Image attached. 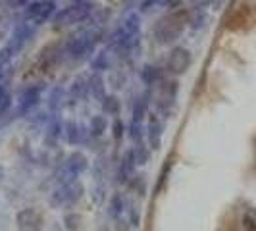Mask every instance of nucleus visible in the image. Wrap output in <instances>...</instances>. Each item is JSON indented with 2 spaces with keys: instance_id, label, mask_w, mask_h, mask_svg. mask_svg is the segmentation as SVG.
Listing matches in <instances>:
<instances>
[{
  "instance_id": "f257e3e1",
  "label": "nucleus",
  "mask_w": 256,
  "mask_h": 231,
  "mask_svg": "<svg viewBox=\"0 0 256 231\" xmlns=\"http://www.w3.org/2000/svg\"><path fill=\"white\" fill-rule=\"evenodd\" d=\"M33 33H35V26L29 24V22H22V24H18V26L14 27L10 40H8L6 46L0 50V64L4 66L6 62H10L14 56L31 40Z\"/></svg>"
},
{
  "instance_id": "f03ea898",
  "label": "nucleus",
  "mask_w": 256,
  "mask_h": 231,
  "mask_svg": "<svg viewBox=\"0 0 256 231\" xmlns=\"http://www.w3.org/2000/svg\"><path fill=\"white\" fill-rule=\"evenodd\" d=\"M96 37L98 35L94 31H85V33H79L76 37H70V40L66 42V54L74 60L89 58L96 46V40H98Z\"/></svg>"
},
{
  "instance_id": "7ed1b4c3",
  "label": "nucleus",
  "mask_w": 256,
  "mask_h": 231,
  "mask_svg": "<svg viewBox=\"0 0 256 231\" xmlns=\"http://www.w3.org/2000/svg\"><path fill=\"white\" fill-rule=\"evenodd\" d=\"M92 14V8L89 6V2H81V4H74V6H68V8H62L54 14V26L56 27H68L74 26V24H81L85 22L87 18H90Z\"/></svg>"
},
{
  "instance_id": "20e7f679",
  "label": "nucleus",
  "mask_w": 256,
  "mask_h": 231,
  "mask_svg": "<svg viewBox=\"0 0 256 231\" xmlns=\"http://www.w3.org/2000/svg\"><path fill=\"white\" fill-rule=\"evenodd\" d=\"M56 14V4L54 0H35L31 4H27L26 8V20L33 26H42L44 22H48Z\"/></svg>"
},
{
  "instance_id": "39448f33",
  "label": "nucleus",
  "mask_w": 256,
  "mask_h": 231,
  "mask_svg": "<svg viewBox=\"0 0 256 231\" xmlns=\"http://www.w3.org/2000/svg\"><path fill=\"white\" fill-rule=\"evenodd\" d=\"M42 92H44V87H42V85H29L27 89L22 90L20 96H18V108H16L18 116L31 114V112L37 108V104L40 102Z\"/></svg>"
},
{
  "instance_id": "423d86ee",
  "label": "nucleus",
  "mask_w": 256,
  "mask_h": 231,
  "mask_svg": "<svg viewBox=\"0 0 256 231\" xmlns=\"http://www.w3.org/2000/svg\"><path fill=\"white\" fill-rule=\"evenodd\" d=\"M183 26H185L183 20H180L178 14H174V16H170L166 20H160V22H158L156 37H158V40H160L162 44H168V42H172V40H176V38L180 37Z\"/></svg>"
},
{
  "instance_id": "0eeeda50",
  "label": "nucleus",
  "mask_w": 256,
  "mask_h": 231,
  "mask_svg": "<svg viewBox=\"0 0 256 231\" xmlns=\"http://www.w3.org/2000/svg\"><path fill=\"white\" fill-rule=\"evenodd\" d=\"M191 62H192L191 52L187 50L185 46H176L174 50L170 52V56H168V60H166L168 74H172V76H181V74H185V72L191 68Z\"/></svg>"
},
{
  "instance_id": "6e6552de",
  "label": "nucleus",
  "mask_w": 256,
  "mask_h": 231,
  "mask_svg": "<svg viewBox=\"0 0 256 231\" xmlns=\"http://www.w3.org/2000/svg\"><path fill=\"white\" fill-rule=\"evenodd\" d=\"M16 224L20 231H42V214L37 208H24L18 212Z\"/></svg>"
},
{
  "instance_id": "1a4fd4ad",
  "label": "nucleus",
  "mask_w": 256,
  "mask_h": 231,
  "mask_svg": "<svg viewBox=\"0 0 256 231\" xmlns=\"http://www.w3.org/2000/svg\"><path fill=\"white\" fill-rule=\"evenodd\" d=\"M146 139H148V146L150 150H160L162 146V133H164V126L158 114L148 116V124H146Z\"/></svg>"
},
{
  "instance_id": "9d476101",
  "label": "nucleus",
  "mask_w": 256,
  "mask_h": 231,
  "mask_svg": "<svg viewBox=\"0 0 256 231\" xmlns=\"http://www.w3.org/2000/svg\"><path fill=\"white\" fill-rule=\"evenodd\" d=\"M64 137L72 146H77L81 142H87L89 129L85 128V126H81V124H77V122H74V120H70V122L64 124Z\"/></svg>"
},
{
  "instance_id": "9b49d317",
  "label": "nucleus",
  "mask_w": 256,
  "mask_h": 231,
  "mask_svg": "<svg viewBox=\"0 0 256 231\" xmlns=\"http://www.w3.org/2000/svg\"><path fill=\"white\" fill-rule=\"evenodd\" d=\"M135 168H137V160H135V152L133 148L126 150V154L120 160V168H118V181L120 183H128L133 176H135Z\"/></svg>"
},
{
  "instance_id": "f8f14e48",
  "label": "nucleus",
  "mask_w": 256,
  "mask_h": 231,
  "mask_svg": "<svg viewBox=\"0 0 256 231\" xmlns=\"http://www.w3.org/2000/svg\"><path fill=\"white\" fill-rule=\"evenodd\" d=\"M64 168L74 176V178H79V176L89 168V160H87V156H85L83 152L76 150V152H72L68 158H66Z\"/></svg>"
},
{
  "instance_id": "ddd939ff",
  "label": "nucleus",
  "mask_w": 256,
  "mask_h": 231,
  "mask_svg": "<svg viewBox=\"0 0 256 231\" xmlns=\"http://www.w3.org/2000/svg\"><path fill=\"white\" fill-rule=\"evenodd\" d=\"M66 98H68V92H66L62 87H54L50 89L48 96H46V106H48V112L52 114H58L66 104Z\"/></svg>"
},
{
  "instance_id": "4468645a",
  "label": "nucleus",
  "mask_w": 256,
  "mask_h": 231,
  "mask_svg": "<svg viewBox=\"0 0 256 231\" xmlns=\"http://www.w3.org/2000/svg\"><path fill=\"white\" fill-rule=\"evenodd\" d=\"M64 189H66V206H76L81 200L83 192H85V187H83V183L79 180L66 183Z\"/></svg>"
},
{
  "instance_id": "2eb2a0df",
  "label": "nucleus",
  "mask_w": 256,
  "mask_h": 231,
  "mask_svg": "<svg viewBox=\"0 0 256 231\" xmlns=\"http://www.w3.org/2000/svg\"><path fill=\"white\" fill-rule=\"evenodd\" d=\"M89 83V94L96 100H102L106 96V81H104L102 74H92V76L87 79Z\"/></svg>"
},
{
  "instance_id": "dca6fc26",
  "label": "nucleus",
  "mask_w": 256,
  "mask_h": 231,
  "mask_svg": "<svg viewBox=\"0 0 256 231\" xmlns=\"http://www.w3.org/2000/svg\"><path fill=\"white\" fill-rule=\"evenodd\" d=\"M89 94V83H87V79H76L74 83H72V89H70V94H68V100L70 104H77L81 98H85Z\"/></svg>"
},
{
  "instance_id": "f3484780",
  "label": "nucleus",
  "mask_w": 256,
  "mask_h": 231,
  "mask_svg": "<svg viewBox=\"0 0 256 231\" xmlns=\"http://www.w3.org/2000/svg\"><path fill=\"white\" fill-rule=\"evenodd\" d=\"M162 79V70L158 66L152 64H144L141 68V81L146 85V87H152L158 81Z\"/></svg>"
},
{
  "instance_id": "a211bd4d",
  "label": "nucleus",
  "mask_w": 256,
  "mask_h": 231,
  "mask_svg": "<svg viewBox=\"0 0 256 231\" xmlns=\"http://www.w3.org/2000/svg\"><path fill=\"white\" fill-rule=\"evenodd\" d=\"M90 70L92 74H102V72H108L110 70V56L106 50H100L96 54H92L90 58Z\"/></svg>"
},
{
  "instance_id": "6ab92c4d",
  "label": "nucleus",
  "mask_w": 256,
  "mask_h": 231,
  "mask_svg": "<svg viewBox=\"0 0 256 231\" xmlns=\"http://www.w3.org/2000/svg\"><path fill=\"white\" fill-rule=\"evenodd\" d=\"M102 112L104 116H112V118H118L120 112H122V102H120V98L116 96V94H106L102 100Z\"/></svg>"
},
{
  "instance_id": "aec40b11",
  "label": "nucleus",
  "mask_w": 256,
  "mask_h": 231,
  "mask_svg": "<svg viewBox=\"0 0 256 231\" xmlns=\"http://www.w3.org/2000/svg\"><path fill=\"white\" fill-rule=\"evenodd\" d=\"M108 129V118L104 114H96L90 118L89 122V133L92 137H102Z\"/></svg>"
},
{
  "instance_id": "412c9836",
  "label": "nucleus",
  "mask_w": 256,
  "mask_h": 231,
  "mask_svg": "<svg viewBox=\"0 0 256 231\" xmlns=\"http://www.w3.org/2000/svg\"><path fill=\"white\" fill-rule=\"evenodd\" d=\"M108 212H110V216L112 218H120L124 212H126V198H124V194L122 192H114L112 196H110V202H108Z\"/></svg>"
},
{
  "instance_id": "4be33fe9",
  "label": "nucleus",
  "mask_w": 256,
  "mask_h": 231,
  "mask_svg": "<svg viewBox=\"0 0 256 231\" xmlns=\"http://www.w3.org/2000/svg\"><path fill=\"white\" fill-rule=\"evenodd\" d=\"M64 133V124H62V120L60 118H52L48 120V124H46V139L50 142H56L60 139V135Z\"/></svg>"
},
{
  "instance_id": "5701e85b",
  "label": "nucleus",
  "mask_w": 256,
  "mask_h": 231,
  "mask_svg": "<svg viewBox=\"0 0 256 231\" xmlns=\"http://www.w3.org/2000/svg\"><path fill=\"white\" fill-rule=\"evenodd\" d=\"M148 112V96L142 94V96H137V100L133 104V114H131V120L135 122H142V118Z\"/></svg>"
},
{
  "instance_id": "b1692460",
  "label": "nucleus",
  "mask_w": 256,
  "mask_h": 231,
  "mask_svg": "<svg viewBox=\"0 0 256 231\" xmlns=\"http://www.w3.org/2000/svg\"><path fill=\"white\" fill-rule=\"evenodd\" d=\"M144 135H146V129L142 128V122L131 120V124H129V137H131V141L135 142V144H137V142H142Z\"/></svg>"
},
{
  "instance_id": "393cba45",
  "label": "nucleus",
  "mask_w": 256,
  "mask_h": 231,
  "mask_svg": "<svg viewBox=\"0 0 256 231\" xmlns=\"http://www.w3.org/2000/svg\"><path fill=\"white\" fill-rule=\"evenodd\" d=\"M133 152H135V160H137V164H146L148 162V156H150V146H146L144 142H137L135 146H133Z\"/></svg>"
},
{
  "instance_id": "a878e982",
  "label": "nucleus",
  "mask_w": 256,
  "mask_h": 231,
  "mask_svg": "<svg viewBox=\"0 0 256 231\" xmlns=\"http://www.w3.org/2000/svg\"><path fill=\"white\" fill-rule=\"evenodd\" d=\"M128 185L135 192H139L141 196H144V194H146V181H144V178H142V176H133V178L128 181Z\"/></svg>"
},
{
  "instance_id": "bb28decb",
  "label": "nucleus",
  "mask_w": 256,
  "mask_h": 231,
  "mask_svg": "<svg viewBox=\"0 0 256 231\" xmlns=\"http://www.w3.org/2000/svg\"><path fill=\"white\" fill-rule=\"evenodd\" d=\"M64 224L68 231H79V228H81V216L76 214V212H68L64 216Z\"/></svg>"
},
{
  "instance_id": "cd10ccee",
  "label": "nucleus",
  "mask_w": 256,
  "mask_h": 231,
  "mask_svg": "<svg viewBox=\"0 0 256 231\" xmlns=\"http://www.w3.org/2000/svg\"><path fill=\"white\" fill-rule=\"evenodd\" d=\"M92 176L94 180L100 181L102 178H106V164H104V158H96L94 164H92Z\"/></svg>"
},
{
  "instance_id": "c85d7f7f",
  "label": "nucleus",
  "mask_w": 256,
  "mask_h": 231,
  "mask_svg": "<svg viewBox=\"0 0 256 231\" xmlns=\"http://www.w3.org/2000/svg\"><path fill=\"white\" fill-rule=\"evenodd\" d=\"M112 135H114L116 141H120V139L126 135V124H124L120 118H114V124H112Z\"/></svg>"
},
{
  "instance_id": "c756f323",
  "label": "nucleus",
  "mask_w": 256,
  "mask_h": 231,
  "mask_svg": "<svg viewBox=\"0 0 256 231\" xmlns=\"http://www.w3.org/2000/svg\"><path fill=\"white\" fill-rule=\"evenodd\" d=\"M243 224H244V230L246 231H256V210L250 208V210L244 214Z\"/></svg>"
},
{
  "instance_id": "7c9ffc66",
  "label": "nucleus",
  "mask_w": 256,
  "mask_h": 231,
  "mask_svg": "<svg viewBox=\"0 0 256 231\" xmlns=\"http://www.w3.org/2000/svg\"><path fill=\"white\" fill-rule=\"evenodd\" d=\"M129 224H131L133 228H139V224H141V212H139V206H135V204L129 206Z\"/></svg>"
},
{
  "instance_id": "2f4dec72",
  "label": "nucleus",
  "mask_w": 256,
  "mask_h": 231,
  "mask_svg": "<svg viewBox=\"0 0 256 231\" xmlns=\"http://www.w3.org/2000/svg\"><path fill=\"white\" fill-rule=\"evenodd\" d=\"M10 106H12V98H10V94H6V96H4V100L0 102V118L10 112Z\"/></svg>"
},
{
  "instance_id": "473e14b6",
  "label": "nucleus",
  "mask_w": 256,
  "mask_h": 231,
  "mask_svg": "<svg viewBox=\"0 0 256 231\" xmlns=\"http://www.w3.org/2000/svg\"><path fill=\"white\" fill-rule=\"evenodd\" d=\"M164 4H166L170 10H176V8H180L181 0H164Z\"/></svg>"
},
{
  "instance_id": "72a5a7b5",
  "label": "nucleus",
  "mask_w": 256,
  "mask_h": 231,
  "mask_svg": "<svg viewBox=\"0 0 256 231\" xmlns=\"http://www.w3.org/2000/svg\"><path fill=\"white\" fill-rule=\"evenodd\" d=\"M6 94H8V92H6V87H4L2 83H0V102L4 100V96H6Z\"/></svg>"
},
{
  "instance_id": "f704fd0d",
  "label": "nucleus",
  "mask_w": 256,
  "mask_h": 231,
  "mask_svg": "<svg viewBox=\"0 0 256 231\" xmlns=\"http://www.w3.org/2000/svg\"><path fill=\"white\" fill-rule=\"evenodd\" d=\"M77 4H81V2H87V0H76Z\"/></svg>"
}]
</instances>
